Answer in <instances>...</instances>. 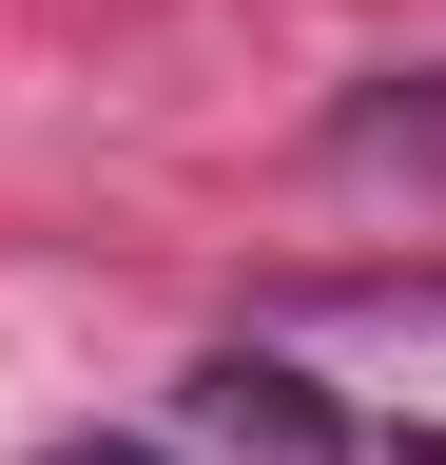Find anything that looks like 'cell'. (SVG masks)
Listing matches in <instances>:
<instances>
[{
	"instance_id": "cell-2",
	"label": "cell",
	"mask_w": 446,
	"mask_h": 465,
	"mask_svg": "<svg viewBox=\"0 0 446 465\" xmlns=\"http://www.w3.org/2000/svg\"><path fill=\"white\" fill-rule=\"evenodd\" d=\"M39 465H175V446H136V427H97V446H39Z\"/></svg>"
},
{
	"instance_id": "cell-1",
	"label": "cell",
	"mask_w": 446,
	"mask_h": 465,
	"mask_svg": "<svg viewBox=\"0 0 446 465\" xmlns=\"http://www.w3.org/2000/svg\"><path fill=\"white\" fill-rule=\"evenodd\" d=\"M194 407H213V427H253L272 465H330V407H311L292 369H253V349H213V369H194Z\"/></svg>"
}]
</instances>
